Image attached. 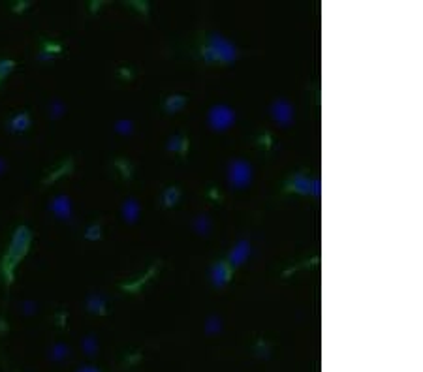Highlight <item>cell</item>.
Instances as JSON below:
<instances>
[{
    "label": "cell",
    "instance_id": "obj_1",
    "mask_svg": "<svg viewBox=\"0 0 423 372\" xmlns=\"http://www.w3.org/2000/svg\"><path fill=\"white\" fill-rule=\"evenodd\" d=\"M203 57L207 62H232L235 59V49L228 40L213 34L209 40V45L203 47Z\"/></svg>",
    "mask_w": 423,
    "mask_h": 372
},
{
    "label": "cell",
    "instance_id": "obj_2",
    "mask_svg": "<svg viewBox=\"0 0 423 372\" xmlns=\"http://www.w3.org/2000/svg\"><path fill=\"white\" fill-rule=\"evenodd\" d=\"M209 119H211V124H213L216 130H226V128L232 126L233 111L230 108H226V105H218V108L211 109Z\"/></svg>",
    "mask_w": 423,
    "mask_h": 372
},
{
    "label": "cell",
    "instance_id": "obj_3",
    "mask_svg": "<svg viewBox=\"0 0 423 372\" xmlns=\"http://www.w3.org/2000/svg\"><path fill=\"white\" fill-rule=\"evenodd\" d=\"M251 175H252L251 168H248V164H244V162H233L232 168H230V180L237 186L248 184Z\"/></svg>",
    "mask_w": 423,
    "mask_h": 372
},
{
    "label": "cell",
    "instance_id": "obj_4",
    "mask_svg": "<svg viewBox=\"0 0 423 372\" xmlns=\"http://www.w3.org/2000/svg\"><path fill=\"white\" fill-rule=\"evenodd\" d=\"M292 108H290V103L282 102V100H279V102H275L273 105V117L277 119V122H280V124H288L290 120H292Z\"/></svg>",
    "mask_w": 423,
    "mask_h": 372
},
{
    "label": "cell",
    "instance_id": "obj_5",
    "mask_svg": "<svg viewBox=\"0 0 423 372\" xmlns=\"http://www.w3.org/2000/svg\"><path fill=\"white\" fill-rule=\"evenodd\" d=\"M248 250H251L248 243H246V241H241V243L232 250V254H230V261H232L233 265H241L244 259H246V256H248Z\"/></svg>",
    "mask_w": 423,
    "mask_h": 372
},
{
    "label": "cell",
    "instance_id": "obj_6",
    "mask_svg": "<svg viewBox=\"0 0 423 372\" xmlns=\"http://www.w3.org/2000/svg\"><path fill=\"white\" fill-rule=\"evenodd\" d=\"M230 276H232V269H230L224 261L215 265V273H213V280H215V284H218V286L226 284L228 280H230Z\"/></svg>",
    "mask_w": 423,
    "mask_h": 372
},
{
    "label": "cell",
    "instance_id": "obj_7",
    "mask_svg": "<svg viewBox=\"0 0 423 372\" xmlns=\"http://www.w3.org/2000/svg\"><path fill=\"white\" fill-rule=\"evenodd\" d=\"M125 216L128 218V222H136L137 216H139V207H137L136 201H128V203L125 205Z\"/></svg>",
    "mask_w": 423,
    "mask_h": 372
},
{
    "label": "cell",
    "instance_id": "obj_8",
    "mask_svg": "<svg viewBox=\"0 0 423 372\" xmlns=\"http://www.w3.org/2000/svg\"><path fill=\"white\" fill-rule=\"evenodd\" d=\"M309 186H310L309 180L305 179L303 175H299V177L293 179V182L290 184V188H293V190H297V192H301V194H307L309 192Z\"/></svg>",
    "mask_w": 423,
    "mask_h": 372
},
{
    "label": "cell",
    "instance_id": "obj_9",
    "mask_svg": "<svg viewBox=\"0 0 423 372\" xmlns=\"http://www.w3.org/2000/svg\"><path fill=\"white\" fill-rule=\"evenodd\" d=\"M30 124V119L29 115H19L17 119H15V124H13V128H17V130H23V128H27Z\"/></svg>",
    "mask_w": 423,
    "mask_h": 372
},
{
    "label": "cell",
    "instance_id": "obj_10",
    "mask_svg": "<svg viewBox=\"0 0 423 372\" xmlns=\"http://www.w3.org/2000/svg\"><path fill=\"white\" fill-rule=\"evenodd\" d=\"M183 103H185V98L173 96V98H169V100H167V108L173 111V109H181V105H183Z\"/></svg>",
    "mask_w": 423,
    "mask_h": 372
}]
</instances>
